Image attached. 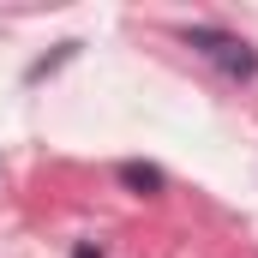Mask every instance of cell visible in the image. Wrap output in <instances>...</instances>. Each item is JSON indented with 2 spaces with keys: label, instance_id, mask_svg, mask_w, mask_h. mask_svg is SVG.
<instances>
[{
  "label": "cell",
  "instance_id": "obj_1",
  "mask_svg": "<svg viewBox=\"0 0 258 258\" xmlns=\"http://www.w3.org/2000/svg\"><path fill=\"white\" fill-rule=\"evenodd\" d=\"M180 42L204 54V60L216 66L222 78H234V84H252L258 78V48L246 36H234V30H216V24H180Z\"/></svg>",
  "mask_w": 258,
  "mask_h": 258
},
{
  "label": "cell",
  "instance_id": "obj_2",
  "mask_svg": "<svg viewBox=\"0 0 258 258\" xmlns=\"http://www.w3.org/2000/svg\"><path fill=\"white\" fill-rule=\"evenodd\" d=\"M114 180H120L126 192H138V198H156L162 186H168V174H162V168H150V162H120V168H114Z\"/></svg>",
  "mask_w": 258,
  "mask_h": 258
},
{
  "label": "cell",
  "instance_id": "obj_3",
  "mask_svg": "<svg viewBox=\"0 0 258 258\" xmlns=\"http://www.w3.org/2000/svg\"><path fill=\"white\" fill-rule=\"evenodd\" d=\"M72 258H102V246H96V240H78V246H72Z\"/></svg>",
  "mask_w": 258,
  "mask_h": 258
}]
</instances>
